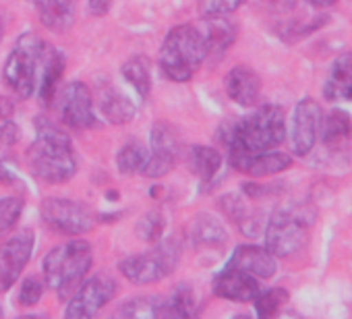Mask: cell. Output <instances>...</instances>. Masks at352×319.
<instances>
[{"label":"cell","mask_w":352,"mask_h":319,"mask_svg":"<svg viewBox=\"0 0 352 319\" xmlns=\"http://www.w3.org/2000/svg\"><path fill=\"white\" fill-rule=\"evenodd\" d=\"M36 141L28 149V166L32 175L48 185L69 183L77 175V160L69 133L50 118L34 120Z\"/></svg>","instance_id":"6da1fadb"},{"label":"cell","mask_w":352,"mask_h":319,"mask_svg":"<svg viewBox=\"0 0 352 319\" xmlns=\"http://www.w3.org/2000/svg\"><path fill=\"white\" fill-rule=\"evenodd\" d=\"M286 139V114L276 104H263L245 118L226 126L222 141L228 147V162L241 155L276 149Z\"/></svg>","instance_id":"7a4b0ae2"},{"label":"cell","mask_w":352,"mask_h":319,"mask_svg":"<svg viewBox=\"0 0 352 319\" xmlns=\"http://www.w3.org/2000/svg\"><path fill=\"white\" fill-rule=\"evenodd\" d=\"M94 261L91 245L85 239L67 241L48 251L42 263L44 284L52 288L60 300H69L85 280Z\"/></svg>","instance_id":"3957f363"},{"label":"cell","mask_w":352,"mask_h":319,"mask_svg":"<svg viewBox=\"0 0 352 319\" xmlns=\"http://www.w3.org/2000/svg\"><path fill=\"white\" fill-rule=\"evenodd\" d=\"M208 58V44L195 25H176L160 48V71L174 83H185L201 69Z\"/></svg>","instance_id":"277c9868"},{"label":"cell","mask_w":352,"mask_h":319,"mask_svg":"<svg viewBox=\"0 0 352 319\" xmlns=\"http://www.w3.org/2000/svg\"><path fill=\"white\" fill-rule=\"evenodd\" d=\"M313 218L315 212L309 214L302 206L276 210L265 226V249L276 257H290L307 243Z\"/></svg>","instance_id":"5b68a950"},{"label":"cell","mask_w":352,"mask_h":319,"mask_svg":"<svg viewBox=\"0 0 352 319\" xmlns=\"http://www.w3.org/2000/svg\"><path fill=\"white\" fill-rule=\"evenodd\" d=\"M44 50H46V44L40 36L25 34L19 38V42L15 44L13 52L9 54L5 63L3 79L21 100L32 98L36 91L38 71L42 67Z\"/></svg>","instance_id":"8992f818"},{"label":"cell","mask_w":352,"mask_h":319,"mask_svg":"<svg viewBox=\"0 0 352 319\" xmlns=\"http://www.w3.org/2000/svg\"><path fill=\"white\" fill-rule=\"evenodd\" d=\"M181 261L179 239H166L153 249L131 255L118 263L120 274L133 284H153L170 276Z\"/></svg>","instance_id":"52a82bcc"},{"label":"cell","mask_w":352,"mask_h":319,"mask_svg":"<svg viewBox=\"0 0 352 319\" xmlns=\"http://www.w3.org/2000/svg\"><path fill=\"white\" fill-rule=\"evenodd\" d=\"M40 214H42V220L46 222V226H50L52 230H56L60 234H69V236L87 234L96 226V214L91 212V208H87L81 201H73V199H65V197L44 199Z\"/></svg>","instance_id":"ba28073f"},{"label":"cell","mask_w":352,"mask_h":319,"mask_svg":"<svg viewBox=\"0 0 352 319\" xmlns=\"http://www.w3.org/2000/svg\"><path fill=\"white\" fill-rule=\"evenodd\" d=\"M56 110L60 120L71 129H96L100 124L96 110H94V96L89 87L81 81L67 83L54 96Z\"/></svg>","instance_id":"9c48e42d"},{"label":"cell","mask_w":352,"mask_h":319,"mask_svg":"<svg viewBox=\"0 0 352 319\" xmlns=\"http://www.w3.org/2000/svg\"><path fill=\"white\" fill-rule=\"evenodd\" d=\"M116 294V280L110 274H96L81 282V286L75 290V294L69 298V305L65 309L67 317L79 319V317H94L100 313L102 307H106Z\"/></svg>","instance_id":"30bf717a"},{"label":"cell","mask_w":352,"mask_h":319,"mask_svg":"<svg viewBox=\"0 0 352 319\" xmlns=\"http://www.w3.org/2000/svg\"><path fill=\"white\" fill-rule=\"evenodd\" d=\"M149 141H151V151H149L147 164L141 175H145L149 179L166 177L168 173H172V168L176 166V162H179V157H181L179 135H176L172 124L157 120L151 126Z\"/></svg>","instance_id":"8fae6325"},{"label":"cell","mask_w":352,"mask_h":319,"mask_svg":"<svg viewBox=\"0 0 352 319\" xmlns=\"http://www.w3.org/2000/svg\"><path fill=\"white\" fill-rule=\"evenodd\" d=\"M36 236L32 228H23L0 245V292H7L21 276L32 259Z\"/></svg>","instance_id":"7c38bea8"},{"label":"cell","mask_w":352,"mask_h":319,"mask_svg":"<svg viewBox=\"0 0 352 319\" xmlns=\"http://www.w3.org/2000/svg\"><path fill=\"white\" fill-rule=\"evenodd\" d=\"M323 110L313 98H302L292 114V129H290V149L294 155L305 157L313 151L319 135Z\"/></svg>","instance_id":"4fadbf2b"},{"label":"cell","mask_w":352,"mask_h":319,"mask_svg":"<svg viewBox=\"0 0 352 319\" xmlns=\"http://www.w3.org/2000/svg\"><path fill=\"white\" fill-rule=\"evenodd\" d=\"M261 292L259 280L239 267L226 265L214 278V294L234 302H249Z\"/></svg>","instance_id":"5bb4252c"},{"label":"cell","mask_w":352,"mask_h":319,"mask_svg":"<svg viewBox=\"0 0 352 319\" xmlns=\"http://www.w3.org/2000/svg\"><path fill=\"white\" fill-rule=\"evenodd\" d=\"M292 157L284 151H261V153H251V155H241L230 160V166L239 173L251 175L255 179H263V177H272L278 173H284L286 168H290Z\"/></svg>","instance_id":"9a60e30c"},{"label":"cell","mask_w":352,"mask_h":319,"mask_svg":"<svg viewBox=\"0 0 352 319\" xmlns=\"http://www.w3.org/2000/svg\"><path fill=\"white\" fill-rule=\"evenodd\" d=\"M228 265L239 267L255 278L267 280L278 272V261L276 255H272L265 247H257V245H241L234 249Z\"/></svg>","instance_id":"2e32d148"},{"label":"cell","mask_w":352,"mask_h":319,"mask_svg":"<svg viewBox=\"0 0 352 319\" xmlns=\"http://www.w3.org/2000/svg\"><path fill=\"white\" fill-rule=\"evenodd\" d=\"M224 87H226L228 98L234 104L249 108V106H255V102L259 100L261 79L251 67L239 65V67L228 71V75L224 79Z\"/></svg>","instance_id":"e0dca14e"},{"label":"cell","mask_w":352,"mask_h":319,"mask_svg":"<svg viewBox=\"0 0 352 319\" xmlns=\"http://www.w3.org/2000/svg\"><path fill=\"white\" fill-rule=\"evenodd\" d=\"M317 137H321L325 149H329L331 153L348 151L350 137H352V118H350V114L340 110V108H333L327 114H323Z\"/></svg>","instance_id":"ac0fdd59"},{"label":"cell","mask_w":352,"mask_h":319,"mask_svg":"<svg viewBox=\"0 0 352 319\" xmlns=\"http://www.w3.org/2000/svg\"><path fill=\"white\" fill-rule=\"evenodd\" d=\"M67 67V58L65 54L54 48V46H46L44 50V58H42V67H40V85H38V98L42 102V106H52L54 104V96L58 91V83L63 79Z\"/></svg>","instance_id":"d6986e66"},{"label":"cell","mask_w":352,"mask_h":319,"mask_svg":"<svg viewBox=\"0 0 352 319\" xmlns=\"http://www.w3.org/2000/svg\"><path fill=\"white\" fill-rule=\"evenodd\" d=\"M323 96L327 102L352 100V50L340 54L329 67V75L323 83Z\"/></svg>","instance_id":"ffe728a7"},{"label":"cell","mask_w":352,"mask_h":319,"mask_svg":"<svg viewBox=\"0 0 352 319\" xmlns=\"http://www.w3.org/2000/svg\"><path fill=\"white\" fill-rule=\"evenodd\" d=\"M204 21H206L204 36L208 44V56L220 58L234 44L239 30L226 15H210L204 17Z\"/></svg>","instance_id":"44dd1931"},{"label":"cell","mask_w":352,"mask_h":319,"mask_svg":"<svg viewBox=\"0 0 352 319\" xmlns=\"http://www.w3.org/2000/svg\"><path fill=\"white\" fill-rule=\"evenodd\" d=\"M98 108L102 112V116L112 122V124H126L135 118L137 114V106L131 102V98H126L124 94L116 91L114 87L106 85L100 87L98 94Z\"/></svg>","instance_id":"7402d4cb"},{"label":"cell","mask_w":352,"mask_h":319,"mask_svg":"<svg viewBox=\"0 0 352 319\" xmlns=\"http://www.w3.org/2000/svg\"><path fill=\"white\" fill-rule=\"evenodd\" d=\"M187 162H189V168L193 170V175H197L204 185H210L222 168V155L214 147L193 145V147H189Z\"/></svg>","instance_id":"603a6c76"},{"label":"cell","mask_w":352,"mask_h":319,"mask_svg":"<svg viewBox=\"0 0 352 319\" xmlns=\"http://www.w3.org/2000/svg\"><path fill=\"white\" fill-rule=\"evenodd\" d=\"M199 313V302L189 284H179L170 296H164L162 305V319H183V317H195Z\"/></svg>","instance_id":"cb8c5ba5"},{"label":"cell","mask_w":352,"mask_h":319,"mask_svg":"<svg viewBox=\"0 0 352 319\" xmlns=\"http://www.w3.org/2000/svg\"><path fill=\"white\" fill-rule=\"evenodd\" d=\"M42 23L52 32H67L75 19V0H40Z\"/></svg>","instance_id":"d4e9b609"},{"label":"cell","mask_w":352,"mask_h":319,"mask_svg":"<svg viewBox=\"0 0 352 319\" xmlns=\"http://www.w3.org/2000/svg\"><path fill=\"white\" fill-rule=\"evenodd\" d=\"M189 239L195 247H220L228 241V234L214 216L199 214L191 224Z\"/></svg>","instance_id":"484cf974"},{"label":"cell","mask_w":352,"mask_h":319,"mask_svg":"<svg viewBox=\"0 0 352 319\" xmlns=\"http://www.w3.org/2000/svg\"><path fill=\"white\" fill-rule=\"evenodd\" d=\"M122 77L129 85L135 87L139 98H147L151 94V63L145 54H135L122 65Z\"/></svg>","instance_id":"4316f807"},{"label":"cell","mask_w":352,"mask_h":319,"mask_svg":"<svg viewBox=\"0 0 352 319\" xmlns=\"http://www.w3.org/2000/svg\"><path fill=\"white\" fill-rule=\"evenodd\" d=\"M162 305H164V296L141 294V296H135V298H129L126 302H122V307L116 309V315L131 317V319H151V317L162 319Z\"/></svg>","instance_id":"83f0119b"},{"label":"cell","mask_w":352,"mask_h":319,"mask_svg":"<svg viewBox=\"0 0 352 319\" xmlns=\"http://www.w3.org/2000/svg\"><path fill=\"white\" fill-rule=\"evenodd\" d=\"M147 157H149L147 147L141 145L139 141H131L118 149L116 166L122 175H139V173H143V168L147 164Z\"/></svg>","instance_id":"f1b7e54d"},{"label":"cell","mask_w":352,"mask_h":319,"mask_svg":"<svg viewBox=\"0 0 352 319\" xmlns=\"http://www.w3.org/2000/svg\"><path fill=\"white\" fill-rule=\"evenodd\" d=\"M255 313L259 317H274L276 313H280V309L288 302V290L284 288H270L265 292H259L255 298Z\"/></svg>","instance_id":"f546056e"},{"label":"cell","mask_w":352,"mask_h":319,"mask_svg":"<svg viewBox=\"0 0 352 319\" xmlns=\"http://www.w3.org/2000/svg\"><path fill=\"white\" fill-rule=\"evenodd\" d=\"M164 228H166V220H164V214L157 210H151L145 216H141L135 226L139 239L147 243H157L160 236L164 234Z\"/></svg>","instance_id":"4dcf8cb0"},{"label":"cell","mask_w":352,"mask_h":319,"mask_svg":"<svg viewBox=\"0 0 352 319\" xmlns=\"http://www.w3.org/2000/svg\"><path fill=\"white\" fill-rule=\"evenodd\" d=\"M220 208H222V212H224L232 222H236L245 232L249 230V224L255 222V220L251 218V214H249L245 201H243L239 195H234V193H228V195L220 197Z\"/></svg>","instance_id":"1f68e13d"},{"label":"cell","mask_w":352,"mask_h":319,"mask_svg":"<svg viewBox=\"0 0 352 319\" xmlns=\"http://www.w3.org/2000/svg\"><path fill=\"white\" fill-rule=\"evenodd\" d=\"M21 212H23V199H19V197L0 199V236L17 226Z\"/></svg>","instance_id":"d6a6232c"},{"label":"cell","mask_w":352,"mask_h":319,"mask_svg":"<svg viewBox=\"0 0 352 319\" xmlns=\"http://www.w3.org/2000/svg\"><path fill=\"white\" fill-rule=\"evenodd\" d=\"M44 280L38 278V276H30L21 282V288H19V294H17V302L21 307H34L42 300L44 296Z\"/></svg>","instance_id":"836d02e7"},{"label":"cell","mask_w":352,"mask_h":319,"mask_svg":"<svg viewBox=\"0 0 352 319\" xmlns=\"http://www.w3.org/2000/svg\"><path fill=\"white\" fill-rule=\"evenodd\" d=\"M247 0H199V13L204 17L210 15H230L241 9Z\"/></svg>","instance_id":"e575fe53"},{"label":"cell","mask_w":352,"mask_h":319,"mask_svg":"<svg viewBox=\"0 0 352 319\" xmlns=\"http://www.w3.org/2000/svg\"><path fill=\"white\" fill-rule=\"evenodd\" d=\"M19 141V126L7 118L0 122V147H13Z\"/></svg>","instance_id":"d590c367"},{"label":"cell","mask_w":352,"mask_h":319,"mask_svg":"<svg viewBox=\"0 0 352 319\" xmlns=\"http://www.w3.org/2000/svg\"><path fill=\"white\" fill-rule=\"evenodd\" d=\"M0 183H3L5 187H11V189H17V191H23V181L21 177L5 162L3 157H0Z\"/></svg>","instance_id":"8d00e7d4"},{"label":"cell","mask_w":352,"mask_h":319,"mask_svg":"<svg viewBox=\"0 0 352 319\" xmlns=\"http://www.w3.org/2000/svg\"><path fill=\"white\" fill-rule=\"evenodd\" d=\"M87 7H89V13L94 17H102L110 11L112 0H87Z\"/></svg>","instance_id":"74e56055"},{"label":"cell","mask_w":352,"mask_h":319,"mask_svg":"<svg viewBox=\"0 0 352 319\" xmlns=\"http://www.w3.org/2000/svg\"><path fill=\"white\" fill-rule=\"evenodd\" d=\"M13 112H15V104H13V100H11V98H7V96H0V120L11 118V116H13Z\"/></svg>","instance_id":"f35d334b"},{"label":"cell","mask_w":352,"mask_h":319,"mask_svg":"<svg viewBox=\"0 0 352 319\" xmlns=\"http://www.w3.org/2000/svg\"><path fill=\"white\" fill-rule=\"evenodd\" d=\"M307 3L317 7V9H327V7H333L338 0H307Z\"/></svg>","instance_id":"ab89813d"},{"label":"cell","mask_w":352,"mask_h":319,"mask_svg":"<svg viewBox=\"0 0 352 319\" xmlns=\"http://www.w3.org/2000/svg\"><path fill=\"white\" fill-rule=\"evenodd\" d=\"M0 40H3V25H0Z\"/></svg>","instance_id":"60d3db41"},{"label":"cell","mask_w":352,"mask_h":319,"mask_svg":"<svg viewBox=\"0 0 352 319\" xmlns=\"http://www.w3.org/2000/svg\"><path fill=\"white\" fill-rule=\"evenodd\" d=\"M0 317H3V307H0Z\"/></svg>","instance_id":"b9f144b4"}]
</instances>
